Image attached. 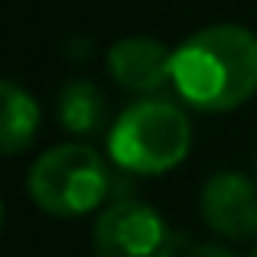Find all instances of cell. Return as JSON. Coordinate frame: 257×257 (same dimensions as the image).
Here are the masks:
<instances>
[{"label":"cell","instance_id":"6da1fadb","mask_svg":"<svg viewBox=\"0 0 257 257\" xmlns=\"http://www.w3.org/2000/svg\"><path fill=\"white\" fill-rule=\"evenodd\" d=\"M173 85L202 111H231L257 91V36L218 23L189 36L173 52Z\"/></svg>","mask_w":257,"mask_h":257},{"label":"cell","instance_id":"7a4b0ae2","mask_svg":"<svg viewBox=\"0 0 257 257\" xmlns=\"http://www.w3.org/2000/svg\"><path fill=\"white\" fill-rule=\"evenodd\" d=\"M192 144L186 114L170 101L147 98L131 104L111 127L107 150L114 163L131 173H166L179 166Z\"/></svg>","mask_w":257,"mask_h":257},{"label":"cell","instance_id":"3957f363","mask_svg":"<svg viewBox=\"0 0 257 257\" xmlns=\"http://www.w3.org/2000/svg\"><path fill=\"white\" fill-rule=\"evenodd\" d=\"M30 195L49 215H85L104 202L111 189L107 166L91 147L62 144L46 150L30 170Z\"/></svg>","mask_w":257,"mask_h":257},{"label":"cell","instance_id":"277c9868","mask_svg":"<svg viewBox=\"0 0 257 257\" xmlns=\"http://www.w3.org/2000/svg\"><path fill=\"white\" fill-rule=\"evenodd\" d=\"M179 241L173 228L144 202H114L98 215L94 254L98 257H173Z\"/></svg>","mask_w":257,"mask_h":257},{"label":"cell","instance_id":"5b68a950","mask_svg":"<svg viewBox=\"0 0 257 257\" xmlns=\"http://www.w3.org/2000/svg\"><path fill=\"white\" fill-rule=\"evenodd\" d=\"M202 218L231 241L257 234V186L241 173H215L202 189Z\"/></svg>","mask_w":257,"mask_h":257},{"label":"cell","instance_id":"8992f818","mask_svg":"<svg viewBox=\"0 0 257 257\" xmlns=\"http://www.w3.org/2000/svg\"><path fill=\"white\" fill-rule=\"evenodd\" d=\"M107 65H111V75L134 91H157L166 82H173V52L147 36L114 43L107 52Z\"/></svg>","mask_w":257,"mask_h":257},{"label":"cell","instance_id":"52a82bcc","mask_svg":"<svg viewBox=\"0 0 257 257\" xmlns=\"http://www.w3.org/2000/svg\"><path fill=\"white\" fill-rule=\"evenodd\" d=\"M39 131V104L30 91L0 82V153H23Z\"/></svg>","mask_w":257,"mask_h":257},{"label":"cell","instance_id":"ba28073f","mask_svg":"<svg viewBox=\"0 0 257 257\" xmlns=\"http://www.w3.org/2000/svg\"><path fill=\"white\" fill-rule=\"evenodd\" d=\"M107 107L104 94L98 91L91 82H69L59 91V120L65 124V131L72 134H98L104 127Z\"/></svg>","mask_w":257,"mask_h":257},{"label":"cell","instance_id":"9c48e42d","mask_svg":"<svg viewBox=\"0 0 257 257\" xmlns=\"http://www.w3.org/2000/svg\"><path fill=\"white\" fill-rule=\"evenodd\" d=\"M186 257H238V254L225 251V247H218V244H195V247H189Z\"/></svg>","mask_w":257,"mask_h":257},{"label":"cell","instance_id":"30bf717a","mask_svg":"<svg viewBox=\"0 0 257 257\" xmlns=\"http://www.w3.org/2000/svg\"><path fill=\"white\" fill-rule=\"evenodd\" d=\"M0 228H4V205H0Z\"/></svg>","mask_w":257,"mask_h":257},{"label":"cell","instance_id":"8fae6325","mask_svg":"<svg viewBox=\"0 0 257 257\" xmlns=\"http://www.w3.org/2000/svg\"><path fill=\"white\" fill-rule=\"evenodd\" d=\"M254 257H257V247H254Z\"/></svg>","mask_w":257,"mask_h":257}]
</instances>
